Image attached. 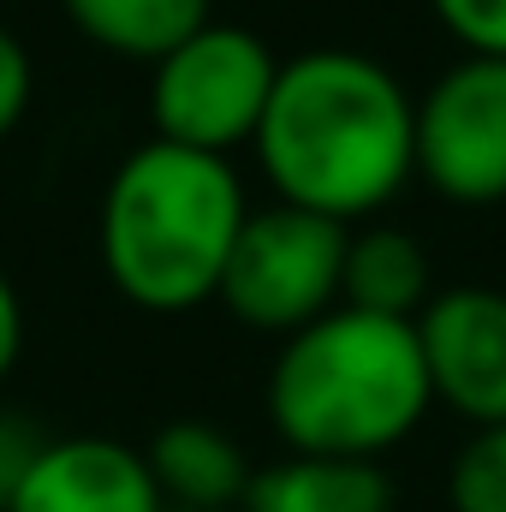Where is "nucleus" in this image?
Returning <instances> with one entry per match:
<instances>
[{
  "label": "nucleus",
  "mask_w": 506,
  "mask_h": 512,
  "mask_svg": "<svg viewBox=\"0 0 506 512\" xmlns=\"http://www.w3.org/2000/svg\"><path fill=\"white\" fill-rule=\"evenodd\" d=\"M239 512H393V477L381 459H328L286 453L256 465Z\"/></svg>",
  "instance_id": "10"
},
{
  "label": "nucleus",
  "mask_w": 506,
  "mask_h": 512,
  "mask_svg": "<svg viewBox=\"0 0 506 512\" xmlns=\"http://www.w3.org/2000/svg\"><path fill=\"white\" fill-rule=\"evenodd\" d=\"M280 60L251 24L209 18L173 54L149 66V126L161 143H185L203 155H233L256 143L268 114Z\"/></svg>",
  "instance_id": "4"
},
{
  "label": "nucleus",
  "mask_w": 506,
  "mask_h": 512,
  "mask_svg": "<svg viewBox=\"0 0 506 512\" xmlns=\"http://www.w3.org/2000/svg\"><path fill=\"white\" fill-rule=\"evenodd\" d=\"M167 512H179V507H167Z\"/></svg>",
  "instance_id": "18"
},
{
  "label": "nucleus",
  "mask_w": 506,
  "mask_h": 512,
  "mask_svg": "<svg viewBox=\"0 0 506 512\" xmlns=\"http://www.w3.org/2000/svg\"><path fill=\"white\" fill-rule=\"evenodd\" d=\"M18 352H24V304H18V286H12L6 268H0V382L12 376Z\"/></svg>",
  "instance_id": "17"
},
{
  "label": "nucleus",
  "mask_w": 506,
  "mask_h": 512,
  "mask_svg": "<svg viewBox=\"0 0 506 512\" xmlns=\"http://www.w3.org/2000/svg\"><path fill=\"white\" fill-rule=\"evenodd\" d=\"M346 239H352L346 221H328L316 209H298V203L274 197L268 209L245 215L215 298L251 334L286 340V334L310 328L316 316H328L340 304Z\"/></svg>",
  "instance_id": "5"
},
{
  "label": "nucleus",
  "mask_w": 506,
  "mask_h": 512,
  "mask_svg": "<svg viewBox=\"0 0 506 512\" xmlns=\"http://www.w3.org/2000/svg\"><path fill=\"white\" fill-rule=\"evenodd\" d=\"M251 149L280 203L358 227L417 179V102L370 54L310 48L280 60Z\"/></svg>",
  "instance_id": "1"
},
{
  "label": "nucleus",
  "mask_w": 506,
  "mask_h": 512,
  "mask_svg": "<svg viewBox=\"0 0 506 512\" xmlns=\"http://www.w3.org/2000/svg\"><path fill=\"white\" fill-rule=\"evenodd\" d=\"M447 507L453 512H506V423H483L447 465Z\"/></svg>",
  "instance_id": "13"
},
{
  "label": "nucleus",
  "mask_w": 506,
  "mask_h": 512,
  "mask_svg": "<svg viewBox=\"0 0 506 512\" xmlns=\"http://www.w3.org/2000/svg\"><path fill=\"white\" fill-rule=\"evenodd\" d=\"M435 405L417 322L334 304L280 340L268 370V423L286 453L387 459Z\"/></svg>",
  "instance_id": "3"
},
{
  "label": "nucleus",
  "mask_w": 506,
  "mask_h": 512,
  "mask_svg": "<svg viewBox=\"0 0 506 512\" xmlns=\"http://www.w3.org/2000/svg\"><path fill=\"white\" fill-rule=\"evenodd\" d=\"M60 6L84 42L137 66H155L161 54H173L185 36H197L215 18L209 0H60Z\"/></svg>",
  "instance_id": "12"
},
{
  "label": "nucleus",
  "mask_w": 506,
  "mask_h": 512,
  "mask_svg": "<svg viewBox=\"0 0 506 512\" xmlns=\"http://www.w3.org/2000/svg\"><path fill=\"white\" fill-rule=\"evenodd\" d=\"M6 512H167L143 447L114 435H54Z\"/></svg>",
  "instance_id": "8"
},
{
  "label": "nucleus",
  "mask_w": 506,
  "mask_h": 512,
  "mask_svg": "<svg viewBox=\"0 0 506 512\" xmlns=\"http://www.w3.org/2000/svg\"><path fill=\"white\" fill-rule=\"evenodd\" d=\"M441 30L465 54H495L506 60V0H429Z\"/></svg>",
  "instance_id": "14"
},
{
  "label": "nucleus",
  "mask_w": 506,
  "mask_h": 512,
  "mask_svg": "<svg viewBox=\"0 0 506 512\" xmlns=\"http://www.w3.org/2000/svg\"><path fill=\"white\" fill-rule=\"evenodd\" d=\"M245 215L251 203L233 155L149 137L102 191V274L137 310L185 316L221 292Z\"/></svg>",
  "instance_id": "2"
},
{
  "label": "nucleus",
  "mask_w": 506,
  "mask_h": 512,
  "mask_svg": "<svg viewBox=\"0 0 506 512\" xmlns=\"http://www.w3.org/2000/svg\"><path fill=\"white\" fill-rule=\"evenodd\" d=\"M30 90H36V72H30V54L24 42L0 24V143L18 131V120L30 114Z\"/></svg>",
  "instance_id": "16"
},
{
  "label": "nucleus",
  "mask_w": 506,
  "mask_h": 512,
  "mask_svg": "<svg viewBox=\"0 0 506 512\" xmlns=\"http://www.w3.org/2000/svg\"><path fill=\"white\" fill-rule=\"evenodd\" d=\"M143 459H149V477H155L161 501L179 512H239L256 477L245 447L209 417L161 423L155 441L143 447Z\"/></svg>",
  "instance_id": "9"
},
{
  "label": "nucleus",
  "mask_w": 506,
  "mask_h": 512,
  "mask_svg": "<svg viewBox=\"0 0 506 512\" xmlns=\"http://www.w3.org/2000/svg\"><path fill=\"white\" fill-rule=\"evenodd\" d=\"M48 441H54V435H42L36 417H24V411H0V512L12 507L24 471L36 465V453H42Z\"/></svg>",
  "instance_id": "15"
},
{
  "label": "nucleus",
  "mask_w": 506,
  "mask_h": 512,
  "mask_svg": "<svg viewBox=\"0 0 506 512\" xmlns=\"http://www.w3.org/2000/svg\"><path fill=\"white\" fill-rule=\"evenodd\" d=\"M417 340L435 405L459 411L471 429L506 423V292L495 286L435 292L417 316Z\"/></svg>",
  "instance_id": "7"
},
{
  "label": "nucleus",
  "mask_w": 506,
  "mask_h": 512,
  "mask_svg": "<svg viewBox=\"0 0 506 512\" xmlns=\"http://www.w3.org/2000/svg\"><path fill=\"white\" fill-rule=\"evenodd\" d=\"M429 298H435L429 256L411 233H399V227H352L340 304L370 310V316H393V322H417Z\"/></svg>",
  "instance_id": "11"
},
{
  "label": "nucleus",
  "mask_w": 506,
  "mask_h": 512,
  "mask_svg": "<svg viewBox=\"0 0 506 512\" xmlns=\"http://www.w3.org/2000/svg\"><path fill=\"white\" fill-rule=\"evenodd\" d=\"M417 179L459 209L506 203V60L459 54L417 96Z\"/></svg>",
  "instance_id": "6"
}]
</instances>
